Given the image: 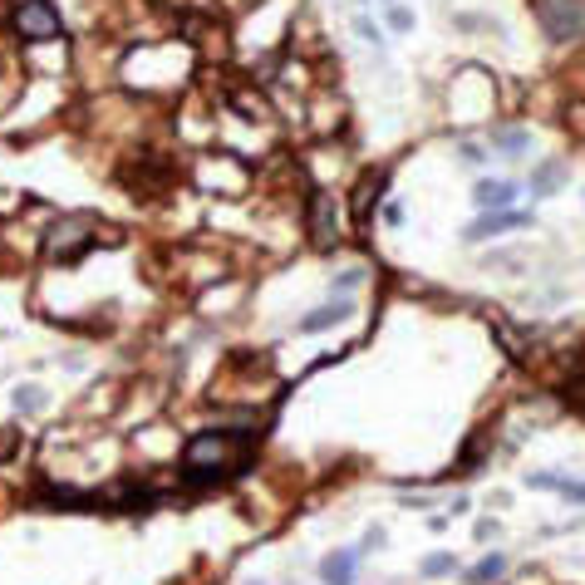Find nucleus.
<instances>
[{"mask_svg": "<svg viewBox=\"0 0 585 585\" xmlns=\"http://www.w3.org/2000/svg\"><path fill=\"white\" fill-rule=\"evenodd\" d=\"M517 182L512 177H477V187H472V207L477 212H507L512 202H517Z\"/></svg>", "mask_w": 585, "mask_h": 585, "instance_id": "obj_5", "label": "nucleus"}, {"mask_svg": "<svg viewBox=\"0 0 585 585\" xmlns=\"http://www.w3.org/2000/svg\"><path fill=\"white\" fill-rule=\"evenodd\" d=\"M458 158H463L468 168H482V163H487V143H472V138H463V143H458Z\"/></svg>", "mask_w": 585, "mask_h": 585, "instance_id": "obj_19", "label": "nucleus"}, {"mask_svg": "<svg viewBox=\"0 0 585 585\" xmlns=\"http://www.w3.org/2000/svg\"><path fill=\"white\" fill-rule=\"evenodd\" d=\"M536 15H541V30H546L556 45L585 35V5L581 0H536Z\"/></svg>", "mask_w": 585, "mask_h": 585, "instance_id": "obj_3", "label": "nucleus"}, {"mask_svg": "<svg viewBox=\"0 0 585 585\" xmlns=\"http://www.w3.org/2000/svg\"><path fill=\"white\" fill-rule=\"evenodd\" d=\"M561 482H566V472H531L527 477L531 492H561Z\"/></svg>", "mask_w": 585, "mask_h": 585, "instance_id": "obj_18", "label": "nucleus"}, {"mask_svg": "<svg viewBox=\"0 0 585 585\" xmlns=\"http://www.w3.org/2000/svg\"><path fill=\"white\" fill-rule=\"evenodd\" d=\"M246 585H266V581H246Z\"/></svg>", "mask_w": 585, "mask_h": 585, "instance_id": "obj_25", "label": "nucleus"}, {"mask_svg": "<svg viewBox=\"0 0 585 585\" xmlns=\"http://www.w3.org/2000/svg\"><path fill=\"white\" fill-rule=\"evenodd\" d=\"M291 585H295V581H291Z\"/></svg>", "mask_w": 585, "mask_h": 585, "instance_id": "obj_26", "label": "nucleus"}, {"mask_svg": "<svg viewBox=\"0 0 585 585\" xmlns=\"http://www.w3.org/2000/svg\"><path fill=\"white\" fill-rule=\"evenodd\" d=\"M359 281H364V271H359V266H354V271H345V276H335V295H350Z\"/></svg>", "mask_w": 585, "mask_h": 585, "instance_id": "obj_20", "label": "nucleus"}, {"mask_svg": "<svg viewBox=\"0 0 585 585\" xmlns=\"http://www.w3.org/2000/svg\"><path fill=\"white\" fill-rule=\"evenodd\" d=\"M354 35L364 40V45H374V50H384V30L369 20V15H354Z\"/></svg>", "mask_w": 585, "mask_h": 585, "instance_id": "obj_17", "label": "nucleus"}, {"mask_svg": "<svg viewBox=\"0 0 585 585\" xmlns=\"http://www.w3.org/2000/svg\"><path fill=\"white\" fill-rule=\"evenodd\" d=\"M502 576H507V556L492 551V556H482V561L468 571V585H492V581H502Z\"/></svg>", "mask_w": 585, "mask_h": 585, "instance_id": "obj_10", "label": "nucleus"}, {"mask_svg": "<svg viewBox=\"0 0 585 585\" xmlns=\"http://www.w3.org/2000/svg\"><path fill=\"white\" fill-rule=\"evenodd\" d=\"M310 241H315V251H335V241H340L335 202H330L325 192H315V197H310Z\"/></svg>", "mask_w": 585, "mask_h": 585, "instance_id": "obj_6", "label": "nucleus"}, {"mask_svg": "<svg viewBox=\"0 0 585 585\" xmlns=\"http://www.w3.org/2000/svg\"><path fill=\"white\" fill-rule=\"evenodd\" d=\"M561 182H566V168H561V163H541L536 177H531V192H536V197H546V192H556Z\"/></svg>", "mask_w": 585, "mask_h": 585, "instance_id": "obj_12", "label": "nucleus"}, {"mask_svg": "<svg viewBox=\"0 0 585 585\" xmlns=\"http://www.w3.org/2000/svg\"><path fill=\"white\" fill-rule=\"evenodd\" d=\"M522 227H531V212H517V207H507V212H482L468 232H463V241H487V236H502V232H522Z\"/></svg>", "mask_w": 585, "mask_h": 585, "instance_id": "obj_7", "label": "nucleus"}, {"mask_svg": "<svg viewBox=\"0 0 585 585\" xmlns=\"http://www.w3.org/2000/svg\"><path fill=\"white\" fill-rule=\"evenodd\" d=\"M251 463V433H197L182 448L187 482H222Z\"/></svg>", "mask_w": 585, "mask_h": 585, "instance_id": "obj_1", "label": "nucleus"}, {"mask_svg": "<svg viewBox=\"0 0 585 585\" xmlns=\"http://www.w3.org/2000/svg\"><path fill=\"white\" fill-rule=\"evenodd\" d=\"M94 241H99V222H94L89 212H69V217H59L55 227L45 232V256L69 266V261H79Z\"/></svg>", "mask_w": 585, "mask_h": 585, "instance_id": "obj_2", "label": "nucleus"}, {"mask_svg": "<svg viewBox=\"0 0 585 585\" xmlns=\"http://www.w3.org/2000/svg\"><path fill=\"white\" fill-rule=\"evenodd\" d=\"M492 536H502V522H477V541H492Z\"/></svg>", "mask_w": 585, "mask_h": 585, "instance_id": "obj_24", "label": "nucleus"}, {"mask_svg": "<svg viewBox=\"0 0 585 585\" xmlns=\"http://www.w3.org/2000/svg\"><path fill=\"white\" fill-rule=\"evenodd\" d=\"M561 497L576 502V507H585V482H571V477H566V482H561Z\"/></svg>", "mask_w": 585, "mask_h": 585, "instance_id": "obj_21", "label": "nucleus"}, {"mask_svg": "<svg viewBox=\"0 0 585 585\" xmlns=\"http://www.w3.org/2000/svg\"><path fill=\"white\" fill-rule=\"evenodd\" d=\"M15 30H20L25 40H55L59 30H64V20H59L55 0H25V5L15 10Z\"/></svg>", "mask_w": 585, "mask_h": 585, "instance_id": "obj_4", "label": "nucleus"}, {"mask_svg": "<svg viewBox=\"0 0 585 585\" xmlns=\"http://www.w3.org/2000/svg\"><path fill=\"white\" fill-rule=\"evenodd\" d=\"M379 187H384V177H369V182L354 192V217H359V222H369V212H374V192H379Z\"/></svg>", "mask_w": 585, "mask_h": 585, "instance_id": "obj_15", "label": "nucleus"}, {"mask_svg": "<svg viewBox=\"0 0 585 585\" xmlns=\"http://www.w3.org/2000/svg\"><path fill=\"white\" fill-rule=\"evenodd\" d=\"M350 315H354V300L350 295H335L330 305H320V310L300 315V320H295V330H300V335H320V330H330V325H340V320H350Z\"/></svg>", "mask_w": 585, "mask_h": 585, "instance_id": "obj_8", "label": "nucleus"}, {"mask_svg": "<svg viewBox=\"0 0 585 585\" xmlns=\"http://www.w3.org/2000/svg\"><path fill=\"white\" fill-rule=\"evenodd\" d=\"M359 561H364V551H359V546L330 551V556L320 561V581L325 585H354L359 581Z\"/></svg>", "mask_w": 585, "mask_h": 585, "instance_id": "obj_9", "label": "nucleus"}, {"mask_svg": "<svg viewBox=\"0 0 585 585\" xmlns=\"http://www.w3.org/2000/svg\"><path fill=\"white\" fill-rule=\"evenodd\" d=\"M384 222H389V227H404V207L389 202V207H384Z\"/></svg>", "mask_w": 585, "mask_h": 585, "instance_id": "obj_23", "label": "nucleus"}, {"mask_svg": "<svg viewBox=\"0 0 585 585\" xmlns=\"http://www.w3.org/2000/svg\"><path fill=\"white\" fill-rule=\"evenodd\" d=\"M507 158H522V153H531V133L527 128H497V138H492Z\"/></svg>", "mask_w": 585, "mask_h": 585, "instance_id": "obj_11", "label": "nucleus"}, {"mask_svg": "<svg viewBox=\"0 0 585 585\" xmlns=\"http://www.w3.org/2000/svg\"><path fill=\"white\" fill-rule=\"evenodd\" d=\"M10 399H15V413H40L45 409V389H40V384H15Z\"/></svg>", "mask_w": 585, "mask_h": 585, "instance_id": "obj_13", "label": "nucleus"}, {"mask_svg": "<svg viewBox=\"0 0 585 585\" xmlns=\"http://www.w3.org/2000/svg\"><path fill=\"white\" fill-rule=\"evenodd\" d=\"M384 541H389V536H384V527H369V531H364V541H359V551H379Z\"/></svg>", "mask_w": 585, "mask_h": 585, "instance_id": "obj_22", "label": "nucleus"}, {"mask_svg": "<svg viewBox=\"0 0 585 585\" xmlns=\"http://www.w3.org/2000/svg\"><path fill=\"white\" fill-rule=\"evenodd\" d=\"M458 571V556L453 551H438V556H428L423 566H418V576H428V581H438V576H453Z\"/></svg>", "mask_w": 585, "mask_h": 585, "instance_id": "obj_14", "label": "nucleus"}, {"mask_svg": "<svg viewBox=\"0 0 585 585\" xmlns=\"http://www.w3.org/2000/svg\"><path fill=\"white\" fill-rule=\"evenodd\" d=\"M384 25H389L394 35H409L413 30V10L409 5H399V0H394V5H384Z\"/></svg>", "mask_w": 585, "mask_h": 585, "instance_id": "obj_16", "label": "nucleus"}]
</instances>
